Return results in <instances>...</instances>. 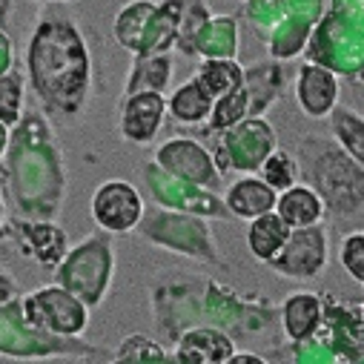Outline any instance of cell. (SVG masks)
Masks as SVG:
<instances>
[{"mask_svg": "<svg viewBox=\"0 0 364 364\" xmlns=\"http://www.w3.org/2000/svg\"><path fill=\"white\" fill-rule=\"evenodd\" d=\"M264 178H267V184L276 187V190L293 187L296 184V164H293V158L284 155V152L269 155L267 164H264Z\"/></svg>", "mask_w": 364, "mask_h": 364, "instance_id": "9", "label": "cell"}, {"mask_svg": "<svg viewBox=\"0 0 364 364\" xmlns=\"http://www.w3.org/2000/svg\"><path fill=\"white\" fill-rule=\"evenodd\" d=\"M161 115H164V101H161L158 95H138V98H132L129 107H127V124L135 121V118L144 121V124H141V138H149V135L155 132Z\"/></svg>", "mask_w": 364, "mask_h": 364, "instance_id": "8", "label": "cell"}, {"mask_svg": "<svg viewBox=\"0 0 364 364\" xmlns=\"http://www.w3.org/2000/svg\"><path fill=\"white\" fill-rule=\"evenodd\" d=\"M207 109H210V95L198 80L184 86V89H178L175 98H172V112L181 121H201L207 115Z\"/></svg>", "mask_w": 364, "mask_h": 364, "instance_id": "7", "label": "cell"}, {"mask_svg": "<svg viewBox=\"0 0 364 364\" xmlns=\"http://www.w3.org/2000/svg\"><path fill=\"white\" fill-rule=\"evenodd\" d=\"M290 241V227L284 224V218L279 213H261L255 215V221L250 224V232H247V244H250V252L258 258V261H272Z\"/></svg>", "mask_w": 364, "mask_h": 364, "instance_id": "2", "label": "cell"}, {"mask_svg": "<svg viewBox=\"0 0 364 364\" xmlns=\"http://www.w3.org/2000/svg\"><path fill=\"white\" fill-rule=\"evenodd\" d=\"M230 207L241 215V210L247 207V201H252L250 204V213L252 215H261V213H267L272 204H276V196H272V187L269 184H261V181H255V178H244V181H238V184L230 190Z\"/></svg>", "mask_w": 364, "mask_h": 364, "instance_id": "5", "label": "cell"}, {"mask_svg": "<svg viewBox=\"0 0 364 364\" xmlns=\"http://www.w3.org/2000/svg\"><path fill=\"white\" fill-rule=\"evenodd\" d=\"M230 364H264L261 355H230Z\"/></svg>", "mask_w": 364, "mask_h": 364, "instance_id": "11", "label": "cell"}, {"mask_svg": "<svg viewBox=\"0 0 364 364\" xmlns=\"http://www.w3.org/2000/svg\"><path fill=\"white\" fill-rule=\"evenodd\" d=\"M276 213L284 218V224L290 230H310L321 218V198L310 187H296L293 184L279 196Z\"/></svg>", "mask_w": 364, "mask_h": 364, "instance_id": "3", "label": "cell"}, {"mask_svg": "<svg viewBox=\"0 0 364 364\" xmlns=\"http://www.w3.org/2000/svg\"><path fill=\"white\" fill-rule=\"evenodd\" d=\"M230 355H232V344L221 341V344L210 347L204 341V330H193L178 347V358L181 361H210L213 364V361H230Z\"/></svg>", "mask_w": 364, "mask_h": 364, "instance_id": "6", "label": "cell"}, {"mask_svg": "<svg viewBox=\"0 0 364 364\" xmlns=\"http://www.w3.org/2000/svg\"><path fill=\"white\" fill-rule=\"evenodd\" d=\"M341 267L347 269V276L364 284V232H353L341 244Z\"/></svg>", "mask_w": 364, "mask_h": 364, "instance_id": "10", "label": "cell"}, {"mask_svg": "<svg viewBox=\"0 0 364 364\" xmlns=\"http://www.w3.org/2000/svg\"><path fill=\"white\" fill-rule=\"evenodd\" d=\"M282 318H284V330L293 341L310 338L318 330V321H321V299L313 296V293H293L284 301Z\"/></svg>", "mask_w": 364, "mask_h": 364, "instance_id": "4", "label": "cell"}, {"mask_svg": "<svg viewBox=\"0 0 364 364\" xmlns=\"http://www.w3.org/2000/svg\"><path fill=\"white\" fill-rule=\"evenodd\" d=\"M141 213H144L141 196L135 193L132 184H127V181H109V184H104L92 198L95 221L107 230H115V232L135 227Z\"/></svg>", "mask_w": 364, "mask_h": 364, "instance_id": "1", "label": "cell"}]
</instances>
